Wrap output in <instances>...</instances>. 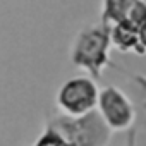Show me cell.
I'll return each mask as SVG.
<instances>
[{
  "label": "cell",
  "instance_id": "obj_1",
  "mask_svg": "<svg viewBox=\"0 0 146 146\" xmlns=\"http://www.w3.org/2000/svg\"><path fill=\"white\" fill-rule=\"evenodd\" d=\"M110 29L98 23L81 29L70 48V62L86 70L91 79H100L110 62Z\"/></svg>",
  "mask_w": 146,
  "mask_h": 146
},
{
  "label": "cell",
  "instance_id": "obj_2",
  "mask_svg": "<svg viewBox=\"0 0 146 146\" xmlns=\"http://www.w3.org/2000/svg\"><path fill=\"white\" fill-rule=\"evenodd\" d=\"M52 127L64 134L72 146H107L112 134L95 110L83 117H60Z\"/></svg>",
  "mask_w": 146,
  "mask_h": 146
},
{
  "label": "cell",
  "instance_id": "obj_3",
  "mask_svg": "<svg viewBox=\"0 0 146 146\" xmlns=\"http://www.w3.org/2000/svg\"><path fill=\"white\" fill-rule=\"evenodd\" d=\"M98 93L100 90L95 79L88 76H76L60 86L57 93V105L67 117H83L96 108Z\"/></svg>",
  "mask_w": 146,
  "mask_h": 146
},
{
  "label": "cell",
  "instance_id": "obj_4",
  "mask_svg": "<svg viewBox=\"0 0 146 146\" xmlns=\"http://www.w3.org/2000/svg\"><path fill=\"white\" fill-rule=\"evenodd\" d=\"M98 115L110 131H129L136 120V110L129 96L117 86H105L98 93Z\"/></svg>",
  "mask_w": 146,
  "mask_h": 146
},
{
  "label": "cell",
  "instance_id": "obj_5",
  "mask_svg": "<svg viewBox=\"0 0 146 146\" xmlns=\"http://www.w3.org/2000/svg\"><path fill=\"white\" fill-rule=\"evenodd\" d=\"M110 43L112 48L119 50L120 53H136L139 57H144L139 43H137V28L131 24L127 19L119 21L112 24L110 28Z\"/></svg>",
  "mask_w": 146,
  "mask_h": 146
},
{
  "label": "cell",
  "instance_id": "obj_6",
  "mask_svg": "<svg viewBox=\"0 0 146 146\" xmlns=\"http://www.w3.org/2000/svg\"><path fill=\"white\" fill-rule=\"evenodd\" d=\"M136 0H103L102 4V14L100 23L105 26H112L119 21H124L127 17V12L134 5Z\"/></svg>",
  "mask_w": 146,
  "mask_h": 146
},
{
  "label": "cell",
  "instance_id": "obj_7",
  "mask_svg": "<svg viewBox=\"0 0 146 146\" xmlns=\"http://www.w3.org/2000/svg\"><path fill=\"white\" fill-rule=\"evenodd\" d=\"M35 146H72V144L65 139L64 134H60L55 127L50 125V127L43 132V136L36 141Z\"/></svg>",
  "mask_w": 146,
  "mask_h": 146
},
{
  "label": "cell",
  "instance_id": "obj_8",
  "mask_svg": "<svg viewBox=\"0 0 146 146\" xmlns=\"http://www.w3.org/2000/svg\"><path fill=\"white\" fill-rule=\"evenodd\" d=\"M131 24H134L136 28H139L141 24L146 23V0H136L134 5L131 7V11L127 12L125 17Z\"/></svg>",
  "mask_w": 146,
  "mask_h": 146
},
{
  "label": "cell",
  "instance_id": "obj_9",
  "mask_svg": "<svg viewBox=\"0 0 146 146\" xmlns=\"http://www.w3.org/2000/svg\"><path fill=\"white\" fill-rule=\"evenodd\" d=\"M117 70L125 72L122 67H117ZM125 74L129 76V79H131V81H134V83L139 86V90L143 91V95H144V98H146V76H143V74H134V72H125Z\"/></svg>",
  "mask_w": 146,
  "mask_h": 146
},
{
  "label": "cell",
  "instance_id": "obj_10",
  "mask_svg": "<svg viewBox=\"0 0 146 146\" xmlns=\"http://www.w3.org/2000/svg\"><path fill=\"white\" fill-rule=\"evenodd\" d=\"M137 43H139L143 55H146V23L137 28Z\"/></svg>",
  "mask_w": 146,
  "mask_h": 146
},
{
  "label": "cell",
  "instance_id": "obj_11",
  "mask_svg": "<svg viewBox=\"0 0 146 146\" xmlns=\"http://www.w3.org/2000/svg\"><path fill=\"white\" fill-rule=\"evenodd\" d=\"M125 146H137V144H136V129H134V127H132V129H129Z\"/></svg>",
  "mask_w": 146,
  "mask_h": 146
}]
</instances>
